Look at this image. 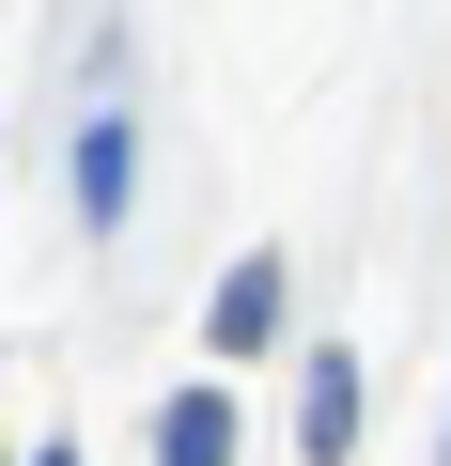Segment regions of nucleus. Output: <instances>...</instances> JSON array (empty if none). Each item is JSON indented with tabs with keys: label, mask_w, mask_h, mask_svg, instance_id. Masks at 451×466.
Segmentation results:
<instances>
[{
	"label": "nucleus",
	"mask_w": 451,
	"mask_h": 466,
	"mask_svg": "<svg viewBox=\"0 0 451 466\" xmlns=\"http://www.w3.org/2000/svg\"><path fill=\"white\" fill-rule=\"evenodd\" d=\"M343 451H358V373L312 358V466H343Z\"/></svg>",
	"instance_id": "obj_2"
},
{
	"label": "nucleus",
	"mask_w": 451,
	"mask_h": 466,
	"mask_svg": "<svg viewBox=\"0 0 451 466\" xmlns=\"http://www.w3.org/2000/svg\"><path fill=\"white\" fill-rule=\"evenodd\" d=\"M156 466H234V404L187 389V404H171V435H156Z\"/></svg>",
	"instance_id": "obj_1"
},
{
	"label": "nucleus",
	"mask_w": 451,
	"mask_h": 466,
	"mask_svg": "<svg viewBox=\"0 0 451 466\" xmlns=\"http://www.w3.org/2000/svg\"><path fill=\"white\" fill-rule=\"evenodd\" d=\"M32 466H78V451H32Z\"/></svg>",
	"instance_id": "obj_4"
},
{
	"label": "nucleus",
	"mask_w": 451,
	"mask_h": 466,
	"mask_svg": "<svg viewBox=\"0 0 451 466\" xmlns=\"http://www.w3.org/2000/svg\"><path fill=\"white\" fill-rule=\"evenodd\" d=\"M265 327H281V280H265V265H250V280H234V296H218V342H265Z\"/></svg>",
	"instance_id": "obj_3"
}]
</instances>
